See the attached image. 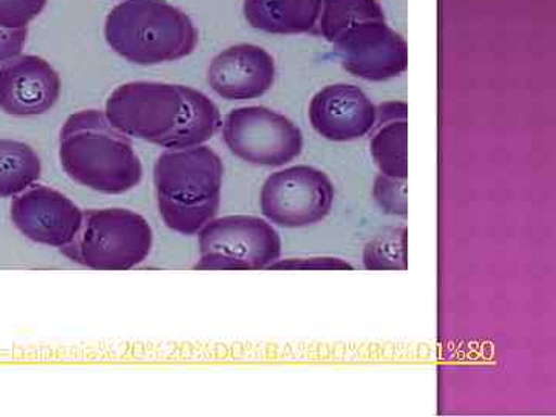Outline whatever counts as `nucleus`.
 <instances>
[{"label": "nucleus", "instance_id": "nucleus-16", "mask_svg": "<svg viewBox=\"0 0 556 417\" xmlns=\"http://www.w3.org/2000/svg\"><path fill=\"white\" fill-rule=\"evenodd\" d=\"M368 21H387L378 0H321L316 35L334 43L350 28Z\"/></svg>", "mask_w": 556, "mask_h": 417}, {"label": "nucleus", "instance_id": "nucleus-21", "mask_svg": "<svg viewBox=\"0 0 556 417\" xmlns=\"http://www.w3.org/2000/svg\"><path fill=\"white\" fill-rule=\"evenodd\" d=\"M269 269L287 270H353L345 260L331 257L277 260Z\"/></svg>", "mask_w": 556, "mask_h": 417}, {"label": "nucleus", "instance_id": "nucleus-6", "mask_svg": "<svg viewBox=\"0 0 556 417\" xmlns=\"http://www.w3.org/2000/svg\"><path fill=\"white\" fill-rule=\"evenodd\" d=\"M199 244L195 269H269L281 254L280 233L269 222L254 215L211 219L199 232Z\"/></svg>", "mask_w": 556, "mask_h": 417}, {"label": "nucleus", "instance_id": "nucleus-2", "mask_svg": "<svg viewBox=\"0 0 556 417\" xmlns=\"http://www.w3.org/2000/svg\"><path fill=\"white\" fill-rule=\"evenodd\" d=\"M62 169L73 181L105 195H121L142 179L141 160L126 134L101 110H80L62 126Z\"/></svg>", "mask_w": 556, "mask_h": 417}, {"label": "nucleus", "instance_id": "nucleus-20", "mask_svg": "<svg viewBox=\"0 0 556 417\" xmlns=\"http://www.w3.org/2000/svg\"><path fill=\"white\" fill-rule=\"evenodd\" d=\"M49 0H0V25L27 28L42 13Z\"/></svg>", "mask_w": 556, "mask_h": 417}, {"label": "nucleus", "instance_id": "nucleus-5", "mask_svg": "<svg viewBox=\"0 0 556 417\" xmlns=\"http://www.w3.org/2000/svg\"><path fill=\"white\" fill-rule=\"evenodd\" d=\"M152 247L148 219L130 208L108 207L84 214L78 237L61 251L89 269L129 270L148 260Z\"/></svg>", "mask_w": 556, "mask_h": 417}, {"label": "nucleus", "instance_id": "nucleus-12", "mask_svg": "<svg viewBox=\"0 0 556 417\" xmlns=\"http://www.w3.org/2000/svg\"><path fill=\"white\" fill-rule=\"evenodd\" d=\"M60 97V75L42 58L21 54L0 65V109L7 115H43Z\"/></svg>", "mask_w": 556, "mask_h": 417}, {"label": "nucleus", "instance_id": "nucleus-18", "mask_svg": "<svg viewBox=\"0 0 556 417\" xmlns=\"http://www.w3.org/2000/svg\"><path fill=\"white\" fill-rule=\"evenodd\" d=\"M368 269H404L407 266V230L396 229L388 237L380 236L365 251Z\"/></svg>", "mask_w": 556, "mask_h": 417}, {"label": "nucleus", "instance_id": "nucleus-7", "mask_svg": "<svg viewBox=\"0 0 556 417\" xmlns=\"http://www.w3.org/2000/svg\"><path fill=\"white\" fill-rule=\"evenodd\" d=\"M222 129L230 152L254 166L283 167L303 150L298 124L262 105L232 110L223 119Z\"/></svg>", "mask_w": 556, "mask_h": 417}, {"label": "nucleus", "instance_id": "nucleus-1", "mask_svg": "<svg viewBox=\"0 0 556 417\" xmlns=\"http://www.w3.org/2000/svg\"><path fill=\"white\" fill-rule=\"evenodd\" d=\"M105 116L127 137L164 149L204 144L222 129V113L207 94L178 84L127 83L113 90Z\"/></svg>", "mask_w": 556, "mask_h": 417}, {"label": "nucleus", "instance_id": "nucleus-10", "mask_svg": "<svg viewBox=\"0 0 556 417\" xmlns=\"http://www.w3.org/2000/svg\"><path fill=\"white\" fill-rule=\"evenodd\" d=\"M10 217L25 239L58 249L72 244L84 223V212L60 190L47 186L17 195L11 203Z\"/></svg>", "mask_w": 556, "mask_h": 417}, {"label": "nucleus", "instance_id": "nucleus-8", "mask_svg": "<svg viewBox=\"0 0 556 417\" xmlns=\"http://www.w3.org/2000/svg\"><path fill=\"white\" fill-rule=\"evenodd\" d=\"M334 195V185L325 172L300 164L269 175L260 192V208L273 225L306 228L327 218Z\"/></svg>", "mask_w": 556, "mask_h": 417}, {"label": "nucleus", "instance_id": "nucleus-11", "mask_svg": "<svg viewBox=\"0 0 556 417\" xmlns=\"http://www.w3.org/2000/svg\"><path fill=\"white\" fill-rule=\"evenodd\" d=\"M276 61L254 43H237L218 53L207 67V84L226 101L257 100L276 83Z\"/></svg>", "mask_w": 556, "mask_h": 417}, {"label": "nucleus", "instance_id": "nucleus-13", "mask_svg": "<svg viewBox=\"0 0 556 417\" xmlns=\"http://www.w3.org/2000/svg\"><path fill=\"white\" fill-rule=\"evenodd\" d=\"M309 121L320 137L334 142L367 137L378 124V110L353 84H332L314 94Z\"/></svg>", "mask_w": 556, "mask_h": 417}, {"label": "nucleus", "instance_id": "nucleus-19", "mask_svg": "<svg viewBox=\"0 0 556 417\" xmlns=\"http://www.w3.org/2000/svg\"><path fill=\"white\" fill-rule=\"evenodd\" d=\"M372 195L386 214L405 217L408 214L407 179L380 174L375 181Z\"/></svg>", "mask_w": 556, "mask_h": 417}, {"label": "nucleus", "instance_id": "nucleus-17", "mask_svg": "<svg viewBox=\"0 0 556 417\" xmlns=\"http://www.w3.org/2000/svg\"><path fill=\"white\" fill-rule=\"evenodd\" d=\"M372 160L380 174L387 177L408 178V123L391 121L380 127L369 142Z\"/></svg>", "mask_w": 556, "mask_h": 417}, {"label": "nucleus", "instance_id": "nucleus-23", "mask_svg": "<svg viewBox=\"0 0 556 417\" xmlns=\"http://www.w3.org/2000/svg\"><path fill=\"white\" fill-rule=\"evenodd\" d=\"M378 110V121L391 123V121H405L408 115V108L405 102H386V104L376 108Z\"/></svg>", "mask_w": 556, "mask_h": 417}, {"label": "nucleus", "instance_id": "nucleus-15", "mask_svg": "<svg viewBox=\"0 0 556 417\" xmlns=\"http://www.w3.org/2000/svg\"><path fill=\"white\" fill-rule=\"evenodd\" d=\"M42 163L31 146L0 139V199L21 195L39 181Z\"/></svg>", "mask_w": 556, "mask_h": 417}, {"label": "nucleus", "instance_id": "nucleus-4", "mask_svg": "<svg viewBox=\"0 0 556 417\" xmlns=\"http://www.w3.org/2000/svg\"><path fill=\"white\" fill-rule=\"evenodd\" d=\"M110 49L137 65H160L189 56L199 30L185 11L166 0H124L104 27Z\"/></svg>", "mask_w": 556, "mask_h": 417}, {"label": "nucleus", "instance_id": "nucleus-9", "mask_svg": "<svg viewBox=\"0 0 556 417\" xmlns=\"http://www.w3.org/2000/svg\"><path fill=\"white\" fill-rule=\"evenodd\" d=\"M332 46L342 67L356 78L383 83L408 68L407 40L387 21L362 22Z\"/></svg>", "mask_w": 556, "mask_h": 417}, {"label": "nucleus", "instance_id": "nucleus-3", "mask_svg": "<svg viewBox=\"0 0 556 417\" xmlns=\"http://www.w3.org/2000/svg\"><path fill=\"white\" fill-rule=\"evenodd\" d=\"M223 174L222 159L207 146L161 153L153 185L164 225L181 236H197L217 215Z\"/></svg>", "mask_w": 556, "mask_h": 417}, {"label": "nucleus", "instance_id": "nucleus-14", "mask_svg": "<svg viewBox=\"0 0 556 417\" xmlns=\"http://www.w3.org/2000/svg\"><path fill=\"white\" fill-rule=\"evenodd\" d=\"M321 0H244V20L268 35H316Z\"/></svg>", "mask_w": 556, "mask_h": 417}, {"label": "nucleus", "instance_id": "nucleus-22", "mask_svg": "<svg viewBox=\"0 0 556 417\" xmlns=\"http://www.w3.org/2000/svg\"><path fill=\"white\" fill-rule=\"evenodd\" d=\"M27 28H10L0 25V65L21 56L27 43Z\"/></svg>", "mask_w": 556, "mask_h": 417}]
</instances>
